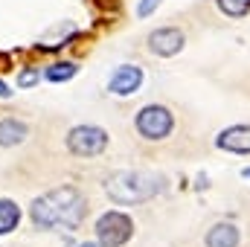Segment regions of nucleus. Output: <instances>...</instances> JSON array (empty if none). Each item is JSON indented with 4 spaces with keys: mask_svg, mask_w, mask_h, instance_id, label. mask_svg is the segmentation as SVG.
I'll use <instances>...</instances> for the list:
<instances>
[{
    "mask_svg": "<svg viewBox=\"0 0 250 247\" xmlns=\"http://www.w3.org/2000/svg\"><path fill=\"white\" fill-rule=\"evenodd\" d=\"M87 215V201L76 186H59L32 201L29 218L38 230H79Z\"/></svg>",
    "mask_w": 250,
    "mask_h": 247,
    "instance_id": "f257e3e1",
    "label": "nucleus"
},
{
    "mask_svg": "<svg viewBox=\"0 0 250 247\" xmlns=\"http://www.w3.org/2000/svg\"><path fill=\"white\" fill-rule=\"evenodd\" d=\"M160 178H154L151 172H140V169H123V172H114L108 181H105V192L114 204H123V206H134V204H146L151 201L154 195H160Z\"/></svg>",
    "mask_w": 250,
    "mask_h": 247,
    "instance_id": "f03ea898",
    "label": "nucleus"
},
{
    "mask_svg": "<svg viewBox=\"0 0 250 247\" xmlns=\"http://www.w3.org/2000/svg\"><path fill=\"white\" fill-rule=\"evenodd\" d=\"M134 128L143 140L148 143H163L172 137L175 131V114L166 108V105H146L137 111L134 117Z\"/></svg>",
    "mask_w": 250,
    "mask_h": 247,
    "instance_id": "7ed1b4c3",
    "label": "nucleus"
},
{
    "mask_svg": "<svg viewBox=\"0 0 250 247\" xmlns=\"http://www.w3.org/2000/svg\"><path fill=\"white\" fill-rule=\"evenodd\" d=\"M134 236V221L128 212L108 209L96 218V242L102 247H123Z\"/></svg>",
    "mask_w": 250,
    "mask_h": 247,
    "instance_id": "20e7f679",
    "label": "nucleus"
},
{
    "mask_svg": "<svg viewBox=\"0 0 250 247\" xmlns=\"http://www.w3.org/2000/svg\"><path fill=\"white\" fill-rule=\"evenodd\" d=\"M111 137L99 125H76L67 134V151L73 157H99L108 148Z\"/></svg>",
    "mask_w": 250,
    "mask_h": 247,
    "instance_id": "39448f33",
    "label": "nucleus"
},
{
    "mask_svg": "<svg viewBox=\"0 0 250 247\" xmlns=\"http://www.w3.org/2000/svg\"><path fill=\"white\" fill-rule=\"evenodd\" d=\"M184 44H187V38H184V32L178 26H160V29H154L148 35V50L154 56H160V59L178 56L184 50Z\"/></svg>",
    "mask_w": 250,
    "mask_h": 247,
    "instance_id": "423d86ee",
    "label": "nucleus"
},
{
    "mask_svg": "<svg viewBox=\"0 0 250 247\" xmlns=\"http://www.w3.org/2000/svg\"><path fill=\"white\" fill-rule=\"evenodd\" d=\"M140 84H143V70L137 64H120L114 70V76L108 79V93H114V96H131V93L140 90Z\"/></svg>",
    "mask_w": 250,
    "mask_h": 247,
    "instance_id": "0eeeda50",
    "label": "nucleus"
},
{
    "mask_svg": "<svg viewBox=\"0 0 250 247\" xmlns=\"http://www.w3.org/2000/svg\"><path fill=\"white\" fill-rule=\"evenodd\" d=\"M215 148L230 154H250V125H230L215 137Z\"/></svg>",
    "mask_w": 250,
    "mask_h": 247,
    "instance_id": "6e6552de",
    "label": "nucleus"
},
{
    "mask_svg": "<svg viewBox=\"0 0 250 247\" xmlns=\"http://www.w3.org/2000/svg\"><path fill=\"white\" fill-rule=\"evenodd\" d=\"M204 245L207 247H239L242 245V230L233 221H218V224H212L207 230Z\"/></svg>",
    "mask_w": 250,
    "mask_h": 247,
    "instance_id": "1a4fd4ad",
    "label": "nucleus"
},
{
    "mask_svg": "<svg viewBox=\"0 0 250 247\" xmlns=\"http://www.w3.org/2000/svg\"><path fill=\"white\" fill-rule=\"evenodd\" d=\"M26 134H29V128H26L23 120H15V117L0 120V145H3V148L23 143V140H26Z\"/></svg>",
    "mask_w": 250,
    "mask_h": 247,
    "instance_id": "9d476101",
    "label": "nucleus"
},
{
    "mask_svg": "<svg viewBox=\"0 0 250 247\" xmlns=\"http://www.w3.org/2000/svg\"><path fill=\"white\" fill-rule=\"evenodd\" d=\"M18 224H21V206L9 198H0V236L18 230Z\"/></svg>",
    "mask_w": 250,
    "mask_h": 247,
    "instance_id": "9b49d317",
    "label": "nucleus"
},
{
    "mask_svg": "<svg viewBox=\"0 0 250 247\" xmlns=\"http://www.w3.org/2000/svg\"><path fill=\"white\" fill-rule=\"evenodd\" d=\"M76 73H79V67H76L73 62H56V64H50V67H47V73H44V76H47L50 82H56V84H59V82H70Z\"/></svg>",
    "mask_w": 250,
    "mask_h": 247,
    "instance_id": "f8f14e48",
    "label": "nucleus"
},
{
    "mask_svg": "<svg viewBox=\"0 0 250 247\" xmlns=\"http://www.w3.org/2000/svg\"><path fill=\"white\" fill-rule=\"evenodd\" d=\"M215 6H218L227 18H233V21L250 15V0H215Z\"/></svg>",
    "mask_w": 250,
    "mask_h": 247,
    "instance_id": "ddd939ff",
    "label": "nucleus"
},
{
    "mask_svg": "<svg viewBox=\"0 0 250 247\" xmlns=\"http://www.w3.org/2000/svg\"><path fill=\"white\" fill-rule=\"evenodd\" d=\"M38 79H41L38 67H26L18 73V87H32V84H38Z\"/></svg>",
    "mask_w": 250,
    "mask_h": 247,
    "instance_id": "4468645a",
    "label": "nucleus"
},
{
    "mask_svg": "<svg viewBox=\"0 0 250 247\" xmlns=\"http://www.w3.org/2000/svg\"><path fill=\"white\" fill-rule=\"evenodd\" d=\"M160 3H163V0H140V6H137V15H140V18H148V15H151V12H154Z\"/></svg>",
    "mask_w": 250,
    "mask_h": 247,
    "instance_id": "2eb2a0df",
    "label": "nucleus"
},
{
    "mask_svg": "<svg viewBox=\"0 0 250 247\" xmlns=\"http://www.w3.org/2000/svg\"><path fill=\"white\" fill-rule=\"evenodd\" d=\"M73 247H102L99 242H79V245H73Z\"/></svg>",
    "mask_w": 250,
    "mask_h": 247,
    "instance_id": "dca6fc26",
    "label": "nucleus"
},
{
    "mask_svg": "<svg viewBox=\"0 0 250 247\" xmlns=\"http://www.w3.org/2000/svg\"><path fill=\"white\" fill-rule=\"evenodd\" d=\"M0 96H3V99H6V96H12V90H9V87H6L3 82H0Z\"/></svg>",
    "mask_w": 250,
    "mask_h": 247,
    "instance_id": "f3484780",
    "label": "nucleus"
},
{
    "mask_svg": "<svg viewBox=\"0 0 250 247\" xmlns=\"http://www.w3.org/2000/svg\"><path fill=\"white\" fill-rule=\"evenodd\" d=\"M242 178H248L250 181V169H242Z\"/></svg>",
    "mask_w": 250,
    "mask_h": 247,
    "instance_id": "a211bd4d",
    "label": "nucleus"
}]
</instances>
